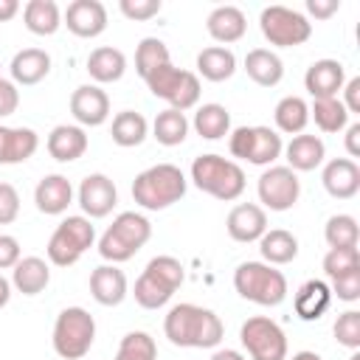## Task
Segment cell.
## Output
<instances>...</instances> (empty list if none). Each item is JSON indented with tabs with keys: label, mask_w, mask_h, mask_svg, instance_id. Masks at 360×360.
Wrapping results in <instances>:
<instances>
[{
	"label": "cell",
	"mask_w": 360,
	"mask_h": 360,
	"mask_svg": "<svg viewBox=\"0 0 360 360\" xmlns=\"http://www.w3.org/2000/svg\"><path fill=\"white\" fill-rule=\"evenodd\" d=\"M346 84V68L338 59H318L304 73V87L315 98H338Z\"/></svg>",
	"instance_id": "15"
},
{
	"label": "cell",
	"mask_w": 360,
	"mask_h": 360,
	"mask_svg": "<svg viewBox=\"0 0 360 360\" xmlns=\"http://www.w3.org/2000/svg\"><path fill=\"white\" fill-rule=\"evenodd\" d=\"M183 278H186V270L174 256H155L146 264V270L138 276L132 295L143 309H158L169 304L174 290L183 284Z\"/></svg>",
	"instance_id": "6"
},
{
	"label": "cell",
	"mask_w": 360,
	"mask_h": 360,
	"mask_svg": "<svg viewBox=\"0 0 360 360\" xmlns=\"http://www.w3.org/2000/svg\"><path fill=\"white\" fill-rule=\"evenodd\" d=\"M321 180L335 200H352L360 191V166L352 158H335L323 166Z\"/></svg>",
	"instance_id": "19"
},
{
	"label": "cell",
	"mask_w": 360,
	"mask_h": 360,
	"mask_svg": "<svg viewBox=\"0 0 360 360\" xmlns=\"http://www.w3.org/2000/svg\"><path fill=\"white\" fill-rule=\"evenodd\" d=\"M335 340L352 352L360 349V312L357 309H346L343 315H338L335 321Z\"/></svg>",
	"instance_id": "43"
},
{
	"label": "cell",
	"mask_w": 360,
	"mask_h": 360,
	"mask_svg": "<svg viewBox=\"0 0 360 360\" xmlns=\"http://www.w3.org/2000/svg\"><path fill=\"white\" fill-rule=\"evenodd\" d=\"M211 360H245V354L236 352V349H219V352L211 354Z\"/></svg>",
	"instance_id": "53"
},
{
	"label": "cell",
	"mask_w": 360,
	"mask_h": 360,
	"mask_svg": "<svg viewBox=\"0 0 360 360\" xmlns=\"http://www.w3.org/2000/svg\"><path fill=\"white\" fill-rule=\"evenodd\" d=\"M39 146V138L28 127H0V166L28 160Z\"/></svg>",
	"instance_id": "23"
},
{
	"label": "cell",
	"mask_w": 360,
	"mask_h": 360,
	"mask_svg": "<svg viewBox=\"0 0 360 360\" xmlns=\"http://www.w3.org/2000/svg\"><path fill=\"white\" fill-rule=\"evenodd\" d=\"M332 295H338L340 301H357L360 298V267L349 270V273H340L332 278Z\"/></svg>",
	"instance_id": "44"
},
{
	"label": "cell",
	"mask_w": 360,
	"mask_h": 360,
	"mask_svg": "<svg viewBox=\"0 0 360 360\" xmlns=\"http://www.w3.org/2000/svg\"><path fill=\"white\" fill-rule=\"evenodd\" d=\"M287 155V169L292 172H312L323 163L326 146L318 135H292V141L284 146Z\"/></svg>",
	"instance_id": "25"
},
{
	"label": "cell",
	"mask_w": 360,
	"mask_h": 360,
	"mask_svg": "<svg viewBox=\"0 0 360 360\" xmlns=\"http://www.w3.org/2000/svg\"><path fill=\"white\" fill-rule=\"evenodd\" d=\"M259 202L270 211H287L298 202L301 194V180L292 169L287 166H267L259 177Z\"/></svg>",
	"instance_id": "13"
},
{
	"label": "cell",
	"mask_w": 360,
	"mask_h": 360,
	"mask_svg": "<svg viewBox=\"0 0 360 360\" xmlns=\"http://www.w3.org/2000/svg\"><path fill=\"white\" fill-rule=\"evenodd\" d=\"M228 149L233 158L253 166H273L281 158L284 143L281 135L270 127H236L228 138Z\"/></svg>",
	"instance_id": "10"
},
{
	"label": "cell",
	"mask_w": 360,
	"mask_h": 360,
	"mask_svg": "<svg viewBox=\"0 0 360 360\" xmlns=\"http://www.w3.org/2000/svg\"><path fill=\"white\" fill-rule=\"evenodd\" d=\"M124 70H127V56H124V51H118V48L104 45V48H96V51L87 56V73H90V79L98 82V84L118 82V79L124 76Z\"/></svg>",
	"instance_id": "29"
},
{
	"label": "cell",
	"mask_w": 360,
	"mask_h": 360,
	"mask_svg": "<svg viewBox=\"0 0 360 360\" xmlns=\"http://www.w3.org/2000/svg\"><path fill=\"white\" fill-rule=\"evenodd\" d=\"M273 118H276V127L287 135H301L304 127L309 124V104L301 98V96H284L276 110H273Z\"/></svg>",
	"instance_id": "34"
},
{
	"label": "cell",
	"mask_w": 360,
	"mask_h": 360,
	"mask_svg": "<svg viewBox=\"0 0 360 360\" xmlns=\"http://www.w3.org/2000/svg\"><path fill=\"white\" fill-rule=\"evenodd\" d=\"M11 270V287H17L22 295H39L51 281V267L39 256H22Z\"/></svg>",
	"instance_id": "27"
},
{
	"label": "cell",
	"mask_w": 360,
	"mask_h": 360,
	"mask_svg": "<svg viewBox=\"0 0 360 360\" xmlns=\"http://www.w3.org/2000/svg\"><path fill=\"white\" fill-rule=\"evenodd\" d=\"M152 236V225L143 214H135V211H121L112 225L101 233L98 239V253L101 259L118 264V262H127L132 259Z\"/></svg>",
	"instance_id": "4"
},
{
	"label": "cell",
	"mask_w": 360,
	"mask_h": 360,
	"mask_svg": "<svg viewBox=\"0 0 360 360\" xmlns=\"http://www.w3.org/2000/svg\"><path fill=\"white\" fill-rule=\"evenodd\" d=\"M205 28H208V34H211L217 42H222V48H225L228 42H236V39L245 37L248 20H245V11L236 8V6H217V8L208 14Z\"/></svg>",
	"instance_id": "24"
},
{
	"label": "cell",
	"mask_w": 360,
	"mask_h": 360,
	"mask_svg": "<svg viewBox=\"0 0 360 360\" xmlns=\"http://www.w3.org/2000/svg\"><path fill=\"white\" fill-rule=\"evenodd\" d=\"M233 287L245 301L259 307H278L287 298V278L267 262H242L233 270Z\"/></svg>",
	"instance_id": "5"
},
{
	"label": "cell",
	"mask_w": 360,
	"mask_h": 360,
	"mask_svg": "<svg viewBox=\"0 0 360 360\" xmlns=\"http://www.w3.org/2000/svg\"><path fill=\"white\" fill-rule=\"evenodd\" d=\"M17 11H20V3L17 0H0V22H8Z\"/></svg>",
	"instance_id": "52"
},
{
	"label": "cell",
	"mask_w": 360,
	"mask_h": 360,
	"mask_svg": "<svg viewBox=\"0 0 360 360\" xmlns=\"http://www.w3.org/2000/svg\"><path fill=\"white\" fill-rule=\"evenodd\" d=\"M346 152L352 158H360V121L346 127Z\"/></svg>",
	"instance_id": "51"
},
{
	"label": "cell",
	"mask_w": 360,
	"mask_h": 360,
	"mask_svg": "<svg viewBox=\"0 0 360 360\" xmlns=\"http://www.w3.org/2000/svg\"><path fill=\"white\" fill-rule=\"evenodd\" d=\"M8 70L14 84H37L51 73V56L42 48H22L20 53H14Z\"/></svg>",
	"instance_id": "28"
},
{
	"label": "cell",
	"mask_w": 360,
	"mask_h": 360,
	"mask_svg": "<svg viewBox=\"0 0 360 360\" xmlns=\"http://www.w3.org/2000/svg\"><path fill=\"white\" fill-rule=\"evenodd\" d=\"M22 20H25V28L31 34L51 37L62 25V11L53 0H28L25 8H22Z\"/></svg>",
	"instance_id": "31"
},
{
	"label": "cell",
	"mask_w": 360,
	"mask_h": 360,
	"mask_svg": "<svg viewBox=\"0 0 360 360\" xmlns=\"http://www.w3.org/2000/svg\"><path fill=\"white\" fill-rule=\"evenodd\" d=\"M115 202H118V188H115V183L107 174L96 172V174H87L82 180V186H79V205H82L87 219L107 217L115 208Z\"/></svg>",
	"instance_id": "14"
},
{
	"label": "cell",
	"mask_w": 360,
	"mask_h": 360,
	"mask_svg": "<svg viewBox=\"0 0 360 360\" xmlns=\"http://www.w3.org/2000/svg\"><path fill=\"white\" fill-rule=\"evenodd\" d=\"M259 250H262L264 262L273 267L290 264L298 256V239L284 228H273V231H264V236L259 239Z\"/></svg>",
	"instance_id": "33"
},
{
	"label": "cell",
	"mask_w": 360,
	"mask_h": 360,
	"mask_svg": "<svg viewBox=\"0 0 360 360\" xmlns=\"http://www.w3.org/2000/svg\"><path fill=\"white\" fill-rule=\"evenodd\" d=\"M118 8L127 20H152L160 14V0H121Z\"/></svg>",
	"instance_id": "45"
},
{
	"label": "cell",
	"mask_w": 360,
	"mask_h": 360,
	"mask_svg": "<svg viewBox=\"0 0 360 360\" xmlns=\"http://www.w3.org/2000/svg\"><path fill=\"white\" fill-rule=\"evenodd\" d=\"M115 360H158V343L146 332H127L118 343Z\"/></svg>",
	"instance_id": "41"
},
{
	"label": "cell",
	"mask_w": 360,
	"mask_h": 360,
	"mask_svg": "<svg viewBox=\"0 0 360 360\" xmlns=\"http://www.w3.org/2000/svg\"><path fill=\"white\" fill-rule=\"evenodd\" d=\"M354 267H360V250L357 248H329V253L323 256V273L329 278L349 273Z\"/></svg>",
	"instance_id": "42"
},
{
	"label": "cell",
	"mask_w": 360,
	"mask_h": 360,
	"mask_svg": "<svg viewBox=\"0 0 360 360\" xmlns=\"http://www.w3.org/2000/svg\"><path fill=\"white\" fill-rule=\"evenodd\" d=\"M20 214V194L11 183H0V225H11Z\"/></svg>",
	"instance_id": "46"
},
{
	"label": "cell",
	"mask_w": 360,
	"mask_h": 360,
	"mask_svg": "<svg viewBox=\"0 0 360 360\" xmlns=\"http://www.w3.org/2000/svg\"><path fill=\"white\" fill-rule=\"evenodd\" d=\"M259 28L264 39L276 48H295L312 37V22L301 11L287 6H267L259 17Z\"/></svg>",
	"instance_id": "11"
},
{
	"label": "cell",
	"mask_w": 360,
	"mask_h": 360,
	"mask_svg": "<svg viewBox=\"0 0 360 360\" xmlns=\"http://www.w3.org/2000/svg\"><path fill=\"white\" fill-rule=\"evenodd\" d=\"M96 340V321L84 307H65L53 323V352L65 360H82Z\"/></svg>",
	"instance_id": "7"
},
{
	"label": "cell",
	"mask_w": 360,
	"mask_h": 360,
	"mask_svg": "<svg viewBox=\"0 0 360 360\" xmlns=\"http://www.w3.org/2000/svg\"><path fill=\"white\" fill-rule=\"evenodd\" d=\"M8 298H11V281L6 276H0V309L8 304Z\"/></svg>",
	"instance_id": "54"
},
{
	"label": "cell",
	"mask_w": 360,
	"mask_h": 360,
	"mask_svg": "<svg viewBox=\"0 0 360 360\" xmlns=\"http://www.w3.org/2000/svg\"><path fill=\"white\" fill-rule=\"evenodd\" d=\"M143 82L152 90V96L169 101L172 110L186 112V110H191L200 101V79L191 70L174 68L172 62L163 65V68H158V70H152Z\"/></svg>",
	"instance_id": "9"
},
{
	"label": "cell",
	"mask_w": 360,
	"mask_h": 360,
	"mask_svg": "<svg viewBox=\"0 0 360 360\" xmlns=\"http://www.w3.org/2000/svg\"><path fill=\"white\" fill-rule=\"evenodd\" d=\"M17 104H20V90H17V84L8 82V79H0V118L11 115V112L17 110Z\"/></svg>",
	"instance_id": "48"
},
{
	"label": "cell",
	"mask_w": 360,
	"mask_h": 360,
	"mask_svg": "<svg viewBox=\"0 0 360 360\" xmlns=\"http://www.w3.org/2000/svg\"><path fill=\"white\" fill-rule=\"evenodd\" d=\"M340 8V0H307V11L315 20H329Z\"/></svg>",
	"instance_id": "50"
},
{
	"label": "cell",
	"mask_w": 360,
	"mask_h": 360,
	"mask_svg": "<svg viewBox=\"0 0 360 360\" xmlns=\"http://www.w3.org/2000/svg\"><path fill=\"white\" fill-rule=\"evenodd\" d=\"M332 304V290L326 281L321 278H309L298 287L295 298H292V307H295V315L301 321H318Z\"/></svg>",
	"instance_id": "26"
},
{
	"label": "cell",
	"mask_w": 360,
	"mask_h": 360,
	"mask_svg": "<svg viewBox=\"0 0 360 360\" xmlns=\"http://www.w3.org/2000/svg\"><path fill=\"white\" fill-rule=\"evenodd\" d=\"M0 79H3V76H0Z\"/></svg>",
	"instance_id": "57"
},
{
	"label": "cell",
	"mask_w": 360,
	"mask_h": 360,
	"mask_svg": "<svg viewBox=\"0 0 360 360\" xmlns=\"http://www.w3.org/2000/svg\"><path fill=\"white\" fill-rule=\"evenodd\" d=\"M292 360H323L318 352H298V354H292Z\"/></svg>",
	"instance_id": "55"
},
{
	"label": "cell",
	"mask_w": 360,
	"mask_h": 360,
	"mask_svg": "<svg viewBox=\"0 0 360 360\" xmlns=\"http://www.w3.org/2000/svg\"><path fill=\"white\" fill-rule=\"evenodd\" d=\"M191 180L200 191L231 202L245 191V172L236 160H228L222 155H200L191 163Z\"/></svg>",
	"instance_id": "3"
},
{
	"label": "cell",
	"mask_w": 360,
	"mask_h": 360,
	"mask_svg": "<svg viewBox=\"0 0 360 360\" xmlns=\"http://www.w3.org/2000/svg\"><path fill=\"white\" fill-rule=\"evenodd\" d=\"M194 129L205 141H219L231 132V112L222 104H202L194 112Z\"/></svg>",
	"instance_id": "36"
},
{
	"label": "cell",
	"mask_w": 360,
	"mask_h": 360,
	"mask_svg": "<svg viewBox=\"0 0 360 360\" xmlns=\"http://www.w3.org/2000/svg\"><path fill=\"white\" fill-rule=\"evenodd\" d=\"M186 174L174 163H155L132 180V200L146 211H163L186 194Z\"/></svg>",
	"instance_id": "2"
},
{
	"label": "cell",
	"mask_w": 360,
	"mask_h": 360,
	"mask_svg": "<svg viewBox=\"0 0 360 360\" xmlns=\"http://www.w3.org/2000/svg\"><path fill=\"white\" fill-rule=\"evenodd\" d=\"M172 59H169V48H166L163 39H158V37L141 39V45L135 51V70H138L141 79H146L152 70H158V68H163Z\"/></svg>",
	"instance_id": "39"
},
{
	"label": "cell",
	"mask_w": 360,
	"mask_h": 360,
	"mask_svg": "<svg viewBox=\"0 0 360 360\" xmlns=\"http://www.w3.org/2000/svg\"><path fill=\"white\" fill-rule=\"evenodd\" d=\"M45 146H48V155L53 160L70 163V160H79L87 152V135L76 124H59V127L51 129Z\"/></svg>",
	"instance_id": "21"
},
{
	"label": "cell",
	"mask_w": 360,
	"mask_h": 360,
	"mask_svg": "<svg viewBox=\"0 0 360 360\" xmlns=\"http://www.w3.org/2000/svg\"><path fill=\"white\" fill-rule=\"evenodd\" d=\"M239 340L248 349L250 360H287V335L267 315L248 318L239 329Z\"/></svg>",
	"instance_id": "12"
},
{
	"label": "cell",
	"mask_w": 360,
	"mask_h": 360,
	"mask_svg": "<svg viewBox=\"0 0 360 360\" xmlns=\"http://www.w3.org/2000/svg\"><path fill=\"white\" fill-rule=\"evenodd\" d=\"M65 25L82 39H93L107 28V8L98 0H73L65 8Z\"/></svg>",
	"instance_id": "16"
},
{
	"label": "cell",
	"mask_w": 360,
	"mask_h": 360,
	"mask_svg": "<svg viewBox=\"0 0 360 360\" xmlns=\"http://www.w3.org/2000/svg\"><path fill=\"white\" fill-rule=\"evenodd\" d=\"M225 228L233 242H259L267 231V214L256 202H239L231 208Z\"/></svg>",
	"instance_id": "18"
},
{
	"label": "cell",
	"mask_w": 360,
	"mask_h": 360,
	"mask_svg": "<svg viewBox=\"0 0 360 360\" xmlns=\"http://www.w3.org/2000/svg\"><path fill=\"white\" fill-rule=\"evenodd\" d=\"M93 239H96V228H93V222L87 217H82V214L65 217L56 225V231L51 233L45 253H48L51 264L70 267V264H76L82 259V253L93 245Z\"/></svg>",
	"instance_id": "8"
},
{
	"label": "cell",
	"mask_w": 360,
	"mask_h": 360,
	"mask_svg": "<svg viewBox=\"0 0 360 360\" xmlns=\"http://www.w3.org/2000/svg\"><path fill=\"white\" fill-rule=\"evenodd\" d=\"M245 73H248L256 84L273 87V84L281 82L284 65H281L278 53H273L270 48H253V51H248V56H245Z\"/></svg>",
	"instance_id": "30"
},
{
	"label": "cell",
	"mask_w": 360,
	"mask_h": 360,
	"mask_svg": "<svg viewBox=\"0 0 360 360\" xmlns=\"http://www.w3.org/2000/svg\"><path fill=\"white\" fill-rule=\"evenodd\" d=\"M309 118H315L321 132H340L349 127V112L340 98H315L309 107Z\"/></svg>",
	"instance_id": "38"
},
{
	"label": "cell",
	"mask_w": 360,
	"mask_h": 360,
	"mask_svg": "<svg viewBox=\"0 0 360 360\" xmlns=\"http://www.w3.org/2000/svg\"><path fill=\"white\" fill-rule=\"evenodd\" d=\"M349 360H360V354H357V352H354V354H352V357H349Z\"/></svg>",
	"instance_id": "56"
},
{
	"label": "cell",
	"mask_w": 360,
	"mask_h": 360,
	"mask_svg": "<svg viewBox=\"0 0 360 360\" xmlns=\"http://www.w3.org/2000/svg\"><path fill=\"white\" fill-rule=\"evenodd\" d=\"M152 132H155L158 143H163V146H177V143H183L186 135H188V118H186V112H180V110L166 107L163 112L155 115Z\"/></svg>",
	"instance_id": "37"
},
{
	"label": "cell",
	"mask_w": 360,
	"mask_h": 360,
	"mask_svg": "<svg viewBox=\"0 0 360 360\" xmlns=\"http://www.w3.org/2000/svg\"><path fill=\"white\" fill-rule=\"evenodd\" d=\"M197 70L208 82H225L236 73V56L231 48H222V45L202 48L197 53Z\"/></svg>",
	"instance_id": "32"
},
{
	"label": "cell",
	"mask_w": 360,
	"mask_h": 360,
	"mask_svg": "<svg viewBox=\"0 0 360 360\" xmlns=\"http://www.w3.org/2000/svg\"><path fill=\"white\" fill-rule=\"evenodd\" d=\"M20 259H22L20 242L11 233H0V270H11Z\"/></svg>",
	"instance_id": "47"
},
{
	"label": "cell",
	"mask_w": 360,
	"mask_h": 360,
	"mask_svg": "<svg viewBox=\"0 0 360 360\" xmlns=\"http://www.w3.org/2000/svg\"><path fill=\"white\" fill-rule=\"evenodd\" d=\"M323 236H326L329 248H357V239H360L357 219L352 214H335L326 219Z\"/></svg>",
	"instance_id": "40"
},
{
	"label": "cell",
	"mask_w": 360,
	"mask_h": 360,
	"mask_svg": "<svg viewBox=\"0 0 360 360\" xmlns=\"http://www.w3.org/2000/svg\"><path fill=\"white\" fill-rule=\"evenodd\" d=\"M343 107H346L349 115L360 112V76H354L343 84Z\"/></svg>",
	"instance_id": "49"
},
{
	"label": "cell",
	"mask_w": 360,
	"mask_h": 360,
	"mask_svg": "<svg viewBox=\"0 0 360 360\" xmlns=\"http://www.w3.org/2000/svg\"><path fill=\"white\" fill-rule=\"evenodd\" d=\"M163 332L174 346L183 349H214L219 346L225 326L219 315L197 304H174L163 318Z\"/></svg>",
	"instance_id": "1"
},
{
	"label": "cell",
	"mask_w": 360,
	"mask_h": 360,
	"mask_svg": "<svg viewBox=\"0 0 360 360\" xmlns=\"http://www.w3.org/2000/svg\"><path fill=\"white\" fill-rule=\"evenodd\" d=\"M146 132H149V124H146V118H143L141 112H135V110H121V112L112 118V127H110L112 141H115L118 146H124V149L143 143Z\"/></svg>",
	"instance_id": "35"
},
{
	"label": "cell",
	"mask_w": 360,
	"mask_h": 360,
	"mask_svg": "<svg viewBox=\"0 0 360 360\" xmlns=\"http://www.w3.org/2000/svg\"><path fill=\"white\" fill-rule=\"evenodd\" d=\"M70 112L82 127H101L110 118V96L98 84H82L70 96Z\"/></svg>",
	"instance_id": "17"
},
{
	"label": "cell",
	"mask_w": 360,
	"mask_h": 360,
	"mask_svg": "<svg viewBox=\"0 0 360 360\" xmlns=\"http://www.w3.org/2000/svg\"><path fill=\"white\" fill-rule=\"evenodd\" d=\"M90 295L101 307H118L127 298V276L115 264H101L90 273Z\"/></svg>",
	"instance_id": "22"
},
{
	"label": "cell",
	"mask_w": 360,
	"mask_h": 360,
	"mask_svg": "<svg viewBox=\"0 0 360 360\" xmlns=\"http://www.w3.org/2000/svg\"><path fill=\"white\" fill-rule=\"evenodd\" d=\"M34 202H37V208L42 214H51V217L65 214L68 205L73 202V186H70V180L65 174H45L37 183V188H34Z\"/></svg>",
	"instance_id": "20"
}]
</instances>
